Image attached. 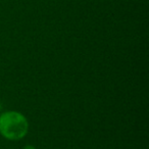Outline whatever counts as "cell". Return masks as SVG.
I'll use <instances>...</instances> for the list:
<instances>
[{
  "label": "cell",
  "instance_id": "2",
  "mask_svg": "<svg viewBox=\"0 0 149 149\" xmlns=\"http://www.w3.org/2000/svg\"><path fill=\"white\" fill-rule=\"evenodd\" d=\"M24 149H36L35 147H33V146H31V145H29V146H26Z\"/></svg>",
  "mask_w": 149,
  "mask_h": 149
},
{
  "label": "cell",
  "instance_id": "1",
  "mask_svg": "<svg viewBox=\"0 0 149 149\" xmlns=\"http://www.w3.org/2000/svg\"><path fill=\"white\" fill-rule=\"evenodd\" d=\"M0 132L9 140H19L27 134L28 122L19 112H4L0 116Z\"/></svg>",
  "mask_w": 149,
  "mask_h": 149
},
{
  "label": "cell",
  "instance_id": "3",
  "mask_svg": "<svg viewBox=\"0 0 149 149\" xmlns=\"http://www.w3.org/2000/svg\"><path fill=\"white\" fill-rule=\"evenodd\" d=\"M0 110H1V104H0Z\"/></svg>",
  "mask_w": 149,
  "mask_h": 149
}]
</instances>
